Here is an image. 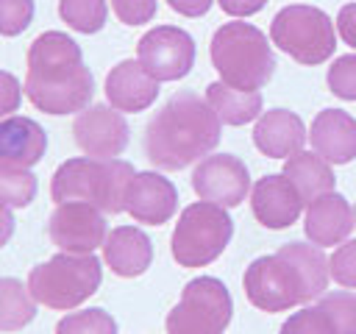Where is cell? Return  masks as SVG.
I'll return each mask as SVG.
<instances>
[{"label": "cell", "instance_id": "7a4b0ae2", "mask_svg": "<svg viewBox=\"0 0 356 334\" xmlns=\"http://www.w3.org/2000/svg\"><path fill=\"white\" fill-rule=\"evenodd\" d=\"M222 122L206 97L175 92L145 128V153L159 170H184L220 145Z\"/></svg>", "mask_w": 356, "mask_h": 334}, {"label": "cell", "instance_id": "4dcf8cb0", "mask_svg": "<svg viewBox=\"0 0 356 334\" xmlns=\"http://www.w3.org/2000/svg\"><path fill=\"white\" fill-rule=\"evenodd\" d=\"M328 89L342 100H356V56H339L328 67Z\"/></svg>", "mask_w": 356, "mask_h": 334}, {"label": "cell", "instance_id": "3957f363", "mask_svg": "<svg viewBox=\"0 0 356 334\" xmlns=\"http://www.w3.org/2000/svg\"><path fill=\"white\" fill-rule=\"evenodd\" d=\"M134 167L122 159H67L50 178V198L56 203L83 200L103 214H120L125 209V192L134 178Z\"/></svg>", "mask_w": 356, "mask_h": 334}, {"label": "cell", "instance_id": "5b68a950", "mask_svg": "<svg viewBox=\"0 0 356 334\" xmlns=\"http://www.w3.org/2000/svg\"><path fill=\"white\" fill-rule=\"evenodd\" d=\"M103 278L100 259L95 253H56L28 273V289L36 303L47 309H75L89 301Z\"/></svg>", "mask_w": 356, "mask_h": 334}, {"label": "cell", "instance_id": "d6a6232c", "mask_svg": "<svg viewBox=\"0 0 356 334\" xmlns=\"http://www.w3.org/2000/svg\"><path fill=\"white\" fill-rule=\"evenodd\" d=\"M111 8L120 22L125 25H145L156 17V0H111Z\"/></svg>", "mask_w": 356, "mask_h": 334}, {"label": "cell", "instance_id": "1f68e13d", "mask_svg": "<svg viewBox=\"0 0 356 334\" xmlns=\"http://www.w3.org/2000/svg\"><path fill=\"white\" fill-rule=\"evenodd\" d=\"M331 267V278L339 287L356 289V239H345L342 245H337V250L328 259Z\"/></svg>", "mask_w": 356, "mask_h": 334}, {"label": "cell", "instance_id": "52a82bcc", "mask_svg": "<svg viewBox=\"0 0 356 334\" xmlns=\"http://www.w3.org/2000/svg\"><path fill=\"white\" fill-rule=\"evenodd\" d=\"M231 237H234V220L228 217L225 206L197 200L181 212L170 250L181 267H206L225 250Z\"/></svg>", "mask_w": 356, "mask_h": 334}, {"label": "cell", "instance_id": "9c48e42d", "mask_svg": "<svg viewBox=\"0 0 356 334\" xmlns=\"http://www.w3.org/2000/svg\"><path fill=\"white\" fill-rule=\"evenodd\" d=\"M234 301L214 276H197L181 289V301L167 315V334H222L231 323Z\"/></svg>", "mask_w": 356, "mask_h": 334}, {"label": "cell", "instance_id": "7c38bea8", "mask_svg": "<svg viewBox=\"0 0 356 334\" xmlns=\"http://www.w3.org/2000/svg\"><path fill=\"white\" fill-rule=\"evenodd\" d=\"M192 189L200 200L231 209L239 206L250 192V173L245 161L231 153H209L192 170Z\"/></svg>", "mask_w": 356, "mask_h": 334}, {"label": "cell", "instance_id": "44dd1931", "mask_svg": "<svg viewBox=\"0 0 356 334\" xmlns=\"http://www.w3.org/2000/svg\"><path fill=\"white\" fill-rule=\"evenodd\" d=\"M44 150L47 134L36 120L17 114L0 120V161L31 170L36 161H42Z\"/></svg>", "mask_w": 356, "mask_h": 334}, {"label": "cell", "instance_id": "836d02e7", "mask_svg": "<svg viewBox=\"0 0 356 334\" xmlns=\"http://www.w3.org/2000/svg\"><path fill=\"white\" fill-rule=\"evenodd\" d=\"M22 92H25V89L19 86V81H17L11 72L0 70V120H3V117H11V111L19 109Z\"/></svg>", "mask_w": 356, "mask_h": 334}, {"label": "cell", "instance_id": "484cf974", "mask_svg": "<svg viewBox=\"0 0 356 334\" xmlns=\"http://www.w3.org/2000/svg\"><path fill=\"white\" fill-rule=\"evenodd\" d=\"M36 198V175L25 167H14L0 161V200L22 209Z\"/></svg>", "mask_w": 356, "mask_h": 334}, {"label": "cell", "instance_id": "6da1fadb", "mask_svg": "<svg viewBox=\"0 0 356 334\" xmlns=\"http://www.w3.org/2000/svg\"><path fill=\"white\" fill-rule=\"evenodd\" d=\"M22 89L44 114H75L89 106L95 78L72 36L44 31L28 47V75Z\"/></svg>", "mask_w": 356, "mask_h": 334}, {"label": "cell", "instance_id": "d4e9b609", "mask_svg": "<svg viewBox=\"0 0 356 334\" xmlns=\"http://www.w3.org/2000/svg\"><path fill=\"white\" fill-rule=\"evenodd\" d=\"M58 17L78 33H97L106 25V0H58Z\"/></svg>", "mask_w": 356, "mask_h": 334}, {"label": "cell", "instance_id": "d6986e66", "mask_svg": "<svg viewBox=\"0 0 356 334\" xmlns=\"http://www.w3.org/2000/svg\"><path fill=\"white\" fill-rule=\"evenodd\" d=\"M309 139L303 120L289 109H270L256 120L253 145L270 159H289Z\"/></svg>", "mask_w": 356, "mask_h": 334}, {"label": "cell", "instance_id": "7402d4cb", "mask_svg": "<svg viewBox=\"0 0 356 334\" xmlns=\"http://www.w3.org/2000/svg\"><path fill=\"white\" fill-rule=\"evenodd\" d=\"M284 175L298 189L303 203H312L314 198H320L325 192H334V184H337L331 164L320 153H309V150L292 153L284 161Z\"/></svg>", "mask_w": 356, "mask_h": 334}, {"label": "cell", "instance_id": "f546056e", "mask_svg": "<svg viewBox=\"0 0 356 334\" xmlns=\"http://www.w3.org/2000/svg\"><path fill=\"white\" fill-rule=\"evenodd\" d=\"M33 22V0H0V36H19Z\"/></svg>", "mask_w": 356, "mask_h": 334}, {"label": "cell", "instance_id": "e0dca14e", "mask_svg": "<svg viewBox=\"0 0 356 334\" xmlns=\"http://www.w3.org/2000/svg\"><path fill=\"white\" fill-rule=\"evenodd\" d=\"M353 228H356L353 209L348 206V200L342 195L325 192V195L314 198L312 203H306L303 231L312 245H317V248L342 245Z\"/></svg>", "mask_w": 356, "mask_h": 334}, {"label": "cell", "instance_id": "f1b7e54d", "mask_svg": "<svg viewBox=\"0 0 356 334\" xmlns=\"http://www.w3.org/2000/svg\"><path fill=\"white\" fill-rule=\"evenodd\" d=\"M281 334H339L334 320L320 306H303L300 312L289 315L281 326Z\"/></svg>", "mask_w": 356, "mask_h": 334}, {"label": "cell", "instance_id": "f35d334b", "mask_svg": "<svg viewBox=\"0 0 356 334\" xmlns=\"http://www.w3.org/2000/svg\"><path fill=\"white\" fill-rule=\"evenodd\" d=\"M353 220H356V206H353Z\"/></svg>", "mask_w": 356, "mask_h": 334}, {"label": "cell", "instance_id": "e575fe53", "mask_svg": "<svg viewBox=\"0 0 356 334\" xmlns=\"http://www.w3.org/2000/svg\"><path fill=\"white\" fill-rule=\"evenodd\" d=\"M337 31L345 39V45L356 50V3H348V6L339 8V14H337Z\"/></svg>", "mask_w": 356, "mask_h": 334}, {"label": "cell", "instance_id": "603a6c76", "mask_svg": "<svg viewBox=\"0 0 356 334\" xmlns=\"http://www.w3.org/2000/svg\"><path fill=\"white\" fill-rule=\"evenodd\" d=\"M206 100L225 125H245L261 117V92H245L222 81H214L206 86Z\"/></svg>", "mask_w": 356, "mask_h": 334}, {"label": "cell", "instance_id": "8d00e7d4", "mask_svg": "<svg viewBox=\"0 0 356 334\" xmlns=\"http://www.w3.org/2000/svg\"><path fill=\"white\" fill-rule=\"evenodd\" d=\"M211 3L214 0H167V6L181 17H203L211 8Z\"/></svg>", "mask_w": 356, "mask_h": 334}, {"label": "cell", "instance_id": "74e56055", "mask_svg": "<svg viewBox=\"0 0 356 334\" xmlns=\"http://www.w3.org/2000/svg\"><path fill=\"white\" fill-rule=\"evenodd\" d=\"M14 234V214H11V206L0 200V248L11 239Z\"/></svg>", "mask_w": 356, "mask_h": 334}, {"label": "cell", "instance_id": "8992f818", "mask_svg": "<svg viewBox=\"0 0 356 334\" xmlns=\"http://www.w3.org/2000/svg\"><path fill=\"white\" fill-rule=\"evenodd\" d=\"M270 42L303 67L323 64L337 50V33H334L331 17L323 8L306 6V3L284 6L273 17Z\"/></svg>", "mask_w": 356, "mask_h": 334}, {"label": "cell", "instance_id": "8fae6325", "mask_svg": "<svg viewBox=\"0 0 356 334\" xmlns=\"http://www.w3.org/2000/svg\"><path fill=\"white\" fill-rule=\"evenodd\" d=\"M47 234L53 245L64 253H92L106 242L108 228L97 206L83 200H67L56 203V212L47 223Z\"/></svg>", "mask_w": 356, "mask_h": 334}, {"label": "cell", "instance_id": "ba28073f", "mask_svg": "<svg viewBox=\"0 0 356 334\" xmlns=\"http://www.w3.org/2000/svg\"><path fill=\"white\" fill-rule=\"evenodd\" d=\"M245 295L261 312H286L306 301H314L306 276L281 248L270 256H259L245 270Z\"/></svg>", "mask_w": 356, "mask_h": 334}, {"label": "cell", "instance_id": "cb8c5ba5", "mask_svg": "<svg viewBox=\"0 0 356 334\" xmlns=\"http://www.w3.org/2000/svg\"><path fill=\"white\" fill-rule=\"evenodd\" d=\"M36 317V301L28 284L0 278V331H19Z\"/></svg>", "mask_w": 356, "mask_h": 334}, {"label": "cell", "instance_id": "d590c367", "mask_svg": "<svg viewBox=\"0 0 356 334\" xmlns=\"http://www.w3.org/2000/svg\"><path fill=\"white\" fill-rule=\"evenodd\" d=\"M217 3L228 17H253L267 6V0H217Z\"/></svg>", "mask_w": 356, "mask_h": 334}, {"label": "cell", "instance_id": "ac0fdd59", "mask_svg": "<svg viewBox=\"0 0 356 334\" xmlns=\"http://www.w3.org/2000/svg\"><path fill=\"white\" fill-rule=\"evenodd\" d=\"M309 142L328 164H348L356 159V117L342 109H325L312 120Z\"/></svg>", "mask_w": 356, "mask_h": 334}, {"label": "cell", "instance_id": "4fadbf2b", "mask_svg": "<svg viewBox=\"0 0 356 334\" xmlns=\"http://www.w3.org/2000/svg\"><path fill=\"white\" fill-rule=\"evenodd\" d=\"M72 136L75 145L95 159H114L125 150L128 139H131V128L122 117V111H117L114 106H86L83 111H78L75 122H72Z\"/></svg>", "mask_w": 356, "mask_h": 334}, {"label": "cell", "instance_id": "2e32d148", "mask_svg": "<svg viewBox=\"0 0 356 334\" xmlns=\"http://www.w3.org/2000/svg\"><path fill=\"white\" fill-rule=\"evenodd\" d=\"M156 97H159V81L142 67L139 58L136 61L125 58L117 67H111V72L106 75V100L117 111L125 114L145 111L156 103Z\"/></svg>", "mask_w": 356, "mask_h": 334}, {"label": "cell", "instance_id": "277c9868", "mask_svg": "<svg viewBox=\"0 0 356 334\" xmlns=\"http://www.w3.org/2000/svg\"><path fill=\"white\" fill-rule=\"evenodd\" d=\"M211 64L222 84L259 92L275 72V56L267 36L250 22H225L211 36Z\"/></svg>", "mask_w": 356, "mask_h": 334}, {"label": "cell", "instance_id": "83f0119b", "mask_svg": "<svg viewBox=\"0 0 356 334\" xmlns=\"http://www.w3.org/2000/svg\"><path fill=\"white\" fill-rule=\"evenodd\" d=\"M317 306L328 312L339 334H356V295L337 289V292H323L317 298Z\"/></svg>", "mask_w": 356, "mask_h": 334}, {"label": "cell", "instance_id": "30bf717a", "mask_svg": "<svg viewBox=\"0 0 356 334\" xmlns=\"http://www.w3.org/2000/svg\"><path fill=\"white\" fill-rule=\"evenodd\" d=\"M136 58L156 81H178L195 64V39L184 28L156 25L139 39Z\"/></svg>", "mask_w": 356, "mask_h": 334}, {"label": "cell", "instance_id": "ffe728a7", "mask_svg": "<svg viewBox=\"0 0 356 334\" xmlns=\"http://www.w3.org/2000/svg\"><path fill=\"white\" fill-rule=\"evenodd\" d=\"M103 259L122 278L142 276L153 262V242L136 225H117L103 242Z\"/></svg>", "mask_w": 356, "mask_h": 334}, {"label": "cell", "instance_id": "9a60e30c", "mask_svg": "<svg viewBox=\"0 0 356 334\" xmlns=\"http://www.w3.org/2000/svg\"><path fill=\"white\" fill-rule=\"evenodd\" d=\"M250 209H253V217L264 228L278 231V228H289L292 223H298L303 200L284 173H270L253 184Z\"/></svg>", "mask_w": 356, "mask_h": 334}, {"label": "cell", "instance_id": "5bb4252c", "mask_svg": "<svg viewBox=\"0 0 356 334\" xmlns=\"http://www.w3.org/2000/svg\"><path fill=\"white\" fill-rule=\"evenodd\" d=\"M178 209V189L161 173H136L125 192V212L145 225H164Z\"/></svg>", "mask_w": 356, "mask_h": 334}, {"label": "cell", "instance_id": "4316f807", "mask_svg": "<svg viewBox=\"0 0 356 334\" xmlns=\"http://www.w3.org/2000/svg\"><path fill=\"white\" fill-rule=\"evenodd\" d=\"M56 334H117V320L106 309L70 312L56 323Z\"/></svg>", "mask_w": 356, "mask_h": 334}]
</instances>
